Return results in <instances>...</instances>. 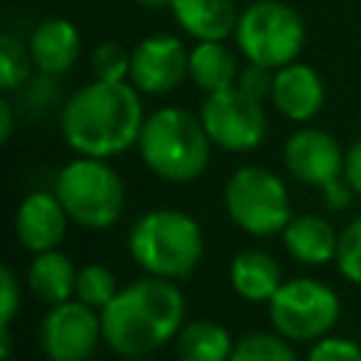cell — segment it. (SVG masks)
I'll use <instances>...</instances> for the list:
<instances>
[{
  "label": "cell",
  "mask_w": 361,
  "mask_h": 361,
  "mask_svg": "<svg viewBox=\"0 0 361 361\" xmlns=\"http://www.w3.org/2000/svg\"><path fill=\"white\" fill-rule=\"evenodd\" d=\"M138 87L130 82H87L62 107V138L76 155L113 158L138 144L144 127Z\"/></svg>",
  "instance_id": "1"
},
{
  "label": "cell",
  "mask_w": 361,
  "mask_h": 361,
  "mask_svg": "<svg viewBox=\"0 0 361 361\" xmlns=\"http://www.w3.org/2000/svg\"><path fill=\"white\" fill-rule=\"evenodd\" d=\"M99 313L107 347L121 358H138L175 341L183 327L186 302L172 279L144 276L124 285Z\"/></svg>",
  "instance_id": "2"
},
{
  "label": "cell",
  "mask_w": 361,
  "mask_h": 361,
  "mask_svg": "<svg viewBox=\"0 0 361 361\" xmlns=\"http://www.w3.org/2000/svg\"><path fill=\"white\" fill-rule=\"evenodd\" d=\"M141 161L152 175L169 183H189L203 175L212 138L200 121L183 107H161L144 118L138 135Z\"/></svg>",
  "instance_id": "3"
},
{
  "label": "cell",
  "mask_w": 361,
  "mask_h": 361,
  "mask_svg": "<svg viewBox=\"0 0 361 361\" xmlns=\"http://www.w3.org/2000/svg\"><path fill=\"white\" fill-rule=\"evenodd\" d=\"M130 257L161 279H186L203 257L200 223L180 209H149L144 212L127 237Z\"/></svg>",
  "instance_id": "4"
},
{
  "label": "cell",
  "mask_w": 361,
  "mask_h": 361,
  "mask_svg": "<svg viewBox=\"0 0 361 361\" xmlns=\"http://www.w3.org/2000/svg\"><path fill=\"white\" fill-rule=\"evenodd\" d=\"M54 192L62 200L68 217L85 228H110L124 212V183L104 158L76 155L54 180Z\"/></svg>",
  "instance_id": "5"
},
{
  "label": "cell",
  "mask_w": 361,
  "mask_h": 361,
  "mask_svg": "<svg viewBox=\"0 0 361 361\" xmlns=\"http://www.w3.org/2000/svg\"><path fill=\"white\" fill-rule=\"evenodd\" d=\"M234 39L248 62L276 71L302 54L305 23L299 11L282 0H254L240 11Z\"/></svg>",
  "instance_id": "6"
},
{
  "label": "cell",
  "mask_w": 361,
  "mask_h": 361,
  "mask_svg": "<svg viewBox=\"0 0 361 361\" xmlns=\"http://www.w3.org/2000/svg\"><path fill=\"white\" fill-rule=\"evenodd\" d=\"M226 214L237 228L254 237H268L282 231L290 223V195L279 175L271 169L251 164L240 166L223 192Z\"/></svg>",
  "instance_id": "7"
},
{
  "label": "cell",
  "mask_w": 361,
  "mask_h": 361,
  "mask_svg": "<svg viewBox=\"0 0 361 361\" xmlns=\"http://www.w3.org/2000/svg\"><path fill=\"white\" fill-rule=\"evenodd\" d=\"M268 316L279 336L290 341H316L336 327L341 302L330 285L310 276H296L282 282L271 296Z\"/></svg>",
  "instance_id": "8"
},
{
  "label": "cell",
  "mask_w": 361,
  "mask_h": 361,
  "mask_svg": "<svg viewBox=\"0 0 361 361\" xmlns=\"http://www.w3.org/2000/svg\"><path fill=\"white\" fill-rule=\"evenodd\" d=\"M200 121L214 147L226 152H251L265 141L268 118L262 102L237 87L209 93L200 107Z\"/></svg>",
  "instance_id": "9"
},
{
  "label": "cell",
  "mask_w": 361,
  "mask_h": 361,
  "mask_svg": "<svg viewBox=\"0 0 361 361\" xmlns=\"http://www.w3.org/2000/svg\"><path fill=\"white\" fill-rule=\"evenodd\" d=\"M102 336V313L79 299L51 305L39 322V344L51 361H87Z\"/></svg>",
  "instance_id": "10"
},
{
  "label": "cell",
  "mask_w": 361,
  "mask_h": 361,
  "mask_svg": "<svg viewBox=\"0 0 361 361\" xmlns=\"http://www.w3.org/2000/svg\"><path fill=\"white\" fill-rule=\"evenodd\" d=\"M183 76H189V51L178 37L152 34L133 48L130 85L138 87V93H169L183 82Z\"/></svg>",
  "instance_id": "11"
},
{
  "label": "cell",
  "mask_w": 361,
  "mask_h": 361,
  "mask_svg": "<svg viewBox=\"0 0 361 361\" xmlns=\"http://www.w3.org/2000/svg\"><path fill=\"white\" fill-rule=\"evenodd\" d=\"M285 169L307 186H330L344 178V152L338 141L319 127H299L288 135L282 147Z\"/></svg>",
  "instance_id": "12"
},
{
  "label": "cell",
  "mask_w": 361,
  "mask_h": 361,
  "mask_svg": "<svg viewBox=\"0 0 361 361\" xmlns=\"http://www.w3.org/2000/svg\"><path fill=\"white\" fill-rule=\"evenodd\" d=\"M68 212L56 192H31L20 200L14 214V234L31 254L54 251L68 228Z\"/></svg>",
  "instance_id": "13"
},
{
  "label": "cell",
  "mask_w": 361,
  "mask_h": 361,
  "mask_svg": "<svg viewBox=\"0 0 361 361\" xmlns=\"http://www.w3.org/2000/svg\"><path fill=\"white\" fill-rule=\"evenodd\" d=\"M271 102L285 118H290L296 124H305L324 104L322 76L316 73V68H310L305 62H290L285 68H276L274 87H271Z\"/></svg>",
  "instance_id": "14"
},
{
  "label": "cell",
  "mask_w": 361,
  "mask_h": 361,
  "mask_svg": "<svg viewBox=\"0 0 361 361\" xmlns=\"http://www.w3.org/2000/svg\"><path fill=\"white\" fill-rule=\"evenodd\" d=\"M79 51H82L79 31L65 17H51L45 23H39L28 39L31 62L45 76H59V73L71 71L79 59Z\"/></svg>",
  "instance_id": "15"
},
{
  "label": "cell",
  "mask_w": 361,
  "mask_h": 361,
  "mask_svg": "<svg viewBox=\"0 0 361 361\" xmlns=\"http://www.w3.org/2000/svg\"><path fill=\"white\" fill-rule=\"evenodd\" d=\"M288 254L302 265H327L338 251V231L319 214H299L282 228Z\"/></svg>",
  "instance_id": "16"
},
{
  "label": "cell",
  "mask_w": 361,
  "mask_h": 361,
  "mask_svg": "<svg viewBox=\"0 0 361 361\" xmlns=\"http://www.w3.org/2000/svg\"><path fill=\"white\" fill-rule=\"evenodd\" d=\"M175 23L195 37L203 39H226L237 28V6L234 0H172L169 6Z\"/></svg>",
  "instance_id": "17"
},
{
  "label": "cell",
  "mask_w": 361,
  "mask_h": 361,
  "mask_svg": "<svg viewBox=\"0 0 361 361\" xmlns=\"http://www.w3.org/2000/svg\"><path fill=\"white\" fill-rule=\"evenodd\" d=\"M228 282L234 293L245 302H271V296L282 285V271L271 254L259 248H245L231 259Z\"/></svg>",
  "instance_id": "18"
},
{
  "label": "cell",
  "mask_w": 361,
  "mask_h": 361,
  "mask_svg": "<svg viewBox=\"0 0 361 361\" xmlns=\"http://www.w3.org/2000/svg\"><path fill=\"white\" fill-rule=\"evenodd\" d=\"M76 274L79 271L73 268V262L54 248V251L34 254L28 274H25V282H28V290L39 302L62 305L71 296H76Z\"/></svg>",
  "instance_id": "19"
},
{
  "label": "cell",
  "mask_w": 361,
  "mask_h": 361,
  "mask_svg": "<svg viewBox=\"0 0 361 361\" xmlns=\"http://www.w3.org/2000/svg\"><path fill=\"white\" fill-rule=\"evenodd\" d=\"M237 56L223 39H203L189 51V79L209 93L237 85Z\"/></svg>",
  "instance_id": "20"
},
{
  "label": "cell",
  "mask_w": 361,
  "mask_h": 361,
  "mask_svg": "<svg viewBox=\"0 0 361 361\" xmlns=\"http://www.w3.org/2000/svg\"><path fill=\"white\" fill-rule=\"evenodd\" d=\"M234 341L220 322L197 319L178 330L175 358L178 361H228Z\"/></svg>",
  "instance_id": "21"
},
{
  "label": "cell",
  "mask_w": 361,
  "mask_h": 361,
  "mask_svg": "<svg viewBox=\"0 0 361 361\" xmlns=\"http://www.w3.org/2000/svg\"><path fill=\"white\" fill-rule=\"evenodd\" d=\"M118 290H121L118 279L107 265L90 262V265H82L76 274V299L90 305L93 310H102Z\"/></svg>",
  "instance_id": "22"
},
{
  "label": "cell",
  "mask_w": 361,
  "mask_h": 361,
  "mask_svg": "<svg viewBox=\"0 0 361 361\" xmlns=\"http://www.w3.org/2000/svg\"><path fill=\"white\" fill-rule=\"evenodd\" d=\"M228 361H299L285 336L274 333H248L234 341Z\"/></svg>",
  "instance_id": "23"
},
{
  "label": "cell",
  "mask_w": 361,
  "mask_h": 361,
  "mask_svg": "<svg viewBox=\"0 0 361 361\" xmlns=\"http://www.w3.org/2000/svg\"><path fill=\"white\" fill-rule=\"evenodd\" d=\"M133 51H124L121 42L104 39L90 54V71L99 82H130Z\"/></svg>",
  "instance_id": "24"
},
{
  "label": "cell",
  "mask_w": 361,
  "mask_h": 361,
  "mask_svg": "<svg viewBox=\"0 0 361 361\" xmlns=\"http://www.w3.org/2000/svg\"><path fill=\"white\" fill-rule=\"evenodd\" d=\"M31 54L28 48L14 37L3 34L0 37V87L3 90H17L25 85L28 71H31Z\"/></svg>",
  "instance_id": "25"
},
{
  "label": "cell",
  "mask_w": 361,
  "mask_h": 361,
  "mask_svg": "<svg viewBox=\"0 0 361 361\" xmlns=\"http://www.w3.org/2000/svg\"><path fill=\"white\" fill-rule=\"evenodd\" d=\"M336 265H338V274H341L347 282L361 285V214L353 217V220L338 231Z\"/></svg>",
  "instance_id": "26"
},
{
  "label": "cell",
  "mask_w": 361,
  "mask_h": 361,
  "mask_svg": "<svg viewBox=\"0 0 361 361\" xmlns=\"http://www.w3.org/2000/svg\"><path fill=\"white\" fill-rule=\"evenodd\" d=\"M307 361H361V347L347 336H322L313 341Z\"/></svg>",
  "instance_id": "27"
},
{
  "label": "cell",
  "mask_w": 361,
  "mask_h": 361,
  "mask_svg": "<svg viewBox=\"0 0 361 361\" xmlns=\"http://www.w3.org/2000/svg\"><path fill=\"white\" fill-rule=\"evenodd\" d=\"M274 68H265V65H257V62H248L245 68H240L237 73V90H243L245 96L262 102L265 96H271V87H274Z\"/></svg>",
  "instance_id": "28"
},
{
  "label": "cell",
  "mask_w": 361,
  "mask_h": 361,
  "mask_svg": "<svg viewBox=\"0 0 361 361\" xmlns=\"http://www.w3.org/2000/svg\"><path fill=\"white\" fill-rule=\"evenodd\" d=\"M20 302H23V290L17 282V274L11 271V265L0 268V327H11L14 316L20 313Z\"/></svg>",
  "instance_id": "29"
},
{
  "label": "cell",
  "mask_w": 361,
  "mask_h": 361,
  "mask_svg": "<svg viewBox=\"0 0 361 361\" xmlns=\"http://www.w3.org/2000/svg\"><path fill=\"white\" fill-rule=\"evenodd\" d=\"M344 180L353 186L355 195H361V138H355L344 149Z\"/></svg>",
  "instance_id": "30"
},
{
  "label": "cell",
  "mask_w": 361,
  "mask_h": 361,
  "mask_svg": "<svg viewBox=\"0 0 361 361\" xmlns=\"http://www.w3.org/2000/svg\"><path fill=\"white\" fill-rule=\"evenodd\" d=\"M353 186L344 180V178H338V180H333L330 186H324V203H327V209H347L350 203H353Z\"/></svg>",
  "instance_id": "31"
},
{
  "label": "cell",
  "mask_w": 361,
  "mask_h": 361,
  "mask_svg": "<svg viewBox=\"0 0 361 361\" xmlns=\"http://www.w3.org/2000/svg\"><path fill=\"white\" fill-rule=\"evenodd\" d=\"M14 133V107L8 99H0V141H8Z\"/></svg>",
  "instance_id": "32"
},
{
  "label": "cell",
  "mask_w": 361,
  "mask_h": 361,
  "mask_svg": "<svg viewBox=\"0 0 361 361\" xmlns=\"http://www.w3.org/2000/svg\"><path fill=\"white\" fill-rule=\"evenodd\" d=\"M141 8H149V11H155V8H169L172 6V0H135Z\"/></svg>",
  "instance_id": "33"
},
{
  "label": "cell",
  "mask_w": 361,
  "mask_h": 361,
  "mask_svg": "<svg viewBox=\"0 0 361 361\" xmlns=\"http://www.w3.org/2000/svg\"><path fill=\"white\" fill-rule=\"evenodd\" d=\"M121 361H149L147 355H138V358H121Z\"/></svg>",
  "instance_id": "34"
}]
</instances>
